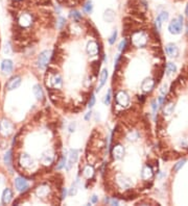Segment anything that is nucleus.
Masks as SVG:
<instances>
[{"mask_svg":"<svg viewBox=\"0 0 188 206\" xmlns=\"http://www.w3.org/2000/svg\"><path fill=\"white\" fill-rule=\"evenodd\" d=\"M14 131V125L8 120L3 119L0 122V133L3 136H9Z\"/></svg>","mask_w":188,"mask_h":206,"instance_id":"nucleus-3","label":"nucleus"},{"mask_svg":"<svg viewBox=\"0 0 188 206\" xmlns=\"http://www.w3.org/2000/svg\"><path fill=\"white\" fill-rule=\"evenodd\" d=\"M77 158H79V150H71L70 151V155H69V161H68V165L66 166L67 170H70V168L72 166L73 163L76 162Z\"/></svg>","mask_w":188,"mask_h":206,"instance_id":"nucleus-17","label":"nucleus"},{"mask_svg":"<svg viewBox=\"0 0 188 206\" xmlns=\"http://www.w3.org/2000/svg\"><path fill=\"white\" fill-rule=\"evenodd\" d=\"M87 53L91 56H95L98 53V45L95 41H90L87 45Z\"/></svg>","mask_w":188,"mask_h":206,"instance_id":"nucleus-14","label":"nucleus"},{"mask_svg":"<svg viewBox=\"0 0 188 206\" xmlns=\"http://www.w3.org/2000/svg\"><path fill=\"white\" fill-rule=\"evenodd\" d=\"M158 18H159V20H160L162 23L165 22V21H167V20H168V13H167V12H162V13H160V14H159V16H158Z\"/></svg>","mask_w":188,"mask_h":206,"instance_id":"nucleus-31","label":"nucleus"},{"mask_svg":"<svg viewBox=\"0 0 188 206\" xmlns=\"http://www.w3.org/2000/svg\"><path fill=\"white\" fill-rule=\"evenodd\" d=\"M3 160H4V162L6 163V165H11V162H12V151H8L5 153Z\"/></svg>","mask_w":188,"mask_h":206,"instance_id":"nucleus-33","label":"nucleus"},{"mask_svg":"<svg viewBox=\"0 0 188 206\" xmlns=\"http://www.w3.org/2000/svg\"><path fill=\"white\" fill-rule=\"evenodd\" d=\"M141 177H142V179H144V180L151 179L152 177H153V169L148 166H144L143 170H142V172H141Z\"/></svg>","mask_w":188,"mask_h":206,"instance_id":"nucleus-22","label":"nucleus"},{"mask_svg":"<svg viewBox=\"0 0 188 206\" xmlns=\"http://www.w3.org/2000/svg\"><path fill=\"white\" fill-rule=\"evenodd\" d=\"M116 102L122 107H128L130 105V97L124 91H120L116 94Z\"/></svg>","mask_w":188,"mask_h":206,"instance_id":"nucleus-5","label":"nucleus"},{"mask_svg":"<svg viewBox=\"0 0 188 206\" xmlns=\"http://www.w3.org/2000/svg\"><path fill=\"white\" fill-rule=\"evenodd\" d=\"M107 78H108V71H107V69H103V70L102 71V74H100L99 87L96 89V92H98L103 86H105V83H106V81H107Z\"/></svg>","mask_w":188,"mask_h":206,"instance_id":"nucleus-23","label":"nucleus"},{"mask_svg":"<svg viewBox=\"0 0 188 206\" xmlns=\"http://www.w3.org/2000/svg\"><path fill=\"white\" fill-rule=\"evenodd\" d=\"M112 155L115 159H121L124 155V148L121 145H114L112 148Z\"/></svg>","mask_w":188,"mask_h":206,"instance_id":"nucleus-11","label":"nucleus"},{"mask_svg":"<svg viewBox=\"0 0 188 206\" xmlns=\"http://www.w3.org/2000/svg\"><path fill=\"white\" fill-rule=\"evenodd\" d=\"M65 165H66V157H65V156H63L62 159H61L60 163H59V165H58L57 169H58V170H61V169H62Z\"/></svg>","mask_w":188,"mask_h":206,"instance_id":"nucleus-37","label":"nucleus"},{"mask_svg":"<svg viewBox=\"0 0 188 206\" xmlns=\"http://www.w3.org/2000/svg\"><path fill=\"white\" fill-rule=\"evenodd\" d=\"M51 52L49 50H44L42 51L38 56V66L40 69H45L49 61Z\"/></svg>","mask_w":188,"mask_h":206,"instance_id":"nucleus-4","label":"nucleus"},{"mask_svg":"<svg viewBox=\"0 0 188 206\" xmlns=\"http://www.w3.org/2000/svg\"><path fill=\"white\" fill-rule=\"evenodd\" d=\"M116 182H117V185L119 186V188H124V189H129L132 186L131 179L126 178L122 175H119L118 177L116 178Z\"/></svg>","mask_w":188,"mask_h":206,"instance_id":"nucleus-9","label":"nucleus"},{"mask_svg":"<svg viewBox=\"0 0 188 206\" xmlns=\"http://www.w3.org/2000/svg\"><path fill=\"white\" fill-rule=\"evenodd\" d=\"M166 91H167V90H166V86H163V87H161V90H160V92H161L162 95H165V94H166Z\"/></svg>","mask_w":188,"mask_h":206,"instance_id":"nucleus-45","label":"nucleus"},{"mask_svg":"<svg viewBox=\"0 0 188 206\" xmlns=\"http://www.w3.org/2000/svg\"><path fill=\"white\" fill-rule=\"evenodd\" d=\"M118 203H119V202L117 200H115V199H114V200H112V202H111V204H113V205H118Z\"/></svg>","mask_w":188,"mask_h":206,"instance_id":"nucleus-48","label":"nucleus"},{"mask_svg":"<svg viewBox=\"0 0 188 206\" xmlns=\"http://www.w3.org/2000/svg\"><path fill=\"white\" fill-rule=\"evenodd\" d=\"M32 23V17L30 14L28 13H25V14H22L20 17H19L18 20V24L19 26H21L22 28H26L30 27Z\"/></svg>","mask_w":188,"mask_h":206,"instance_id":"nucleus-6","label":"nucleus"},{"mask_svg":"<svg viewBox=\"0 0 188 206\" xmlns=\"http://www.w3.org/2000/svg\"><path fill=\"white\" fill-rule=\"evenodd\" d=\"M83 9H84V12L87 13V14H91V13L93 12V4H92L91 0H88V1L83 5Z\"/></svg>","mask_w":188,"mask_h":206,"instance_id":"nucleus-27","label":"nucleus"},{"mask_svg":"<svg viewBox=\"0 0 188 206\" xmlns=\"http://www.w3.org/2000/svg\"><path fill=\"white\" fill-rule=\"evenodd\" d=\"M94 103H95V97H94L93 95H92V96L90 97V101H89V105L88 106L90 107V108H91V107L94 105Z\"/></svg>","mask_w":188,"mask_h":206,"instance_id":"nucleus-41","label":"nucleus"},{"mask_svg":"<svg viewBox=\"0 0 188 206\" xmlns=\"http://www.w3.org/2000/svg\"><path fill=\"white\" fill-rule=\"evenodd\" d=\"M128 139L130 140H132V142H135V140H137L139 139V133L137 131H133L128 135Z\"/></svg>","mask_w":188,"mask_h":206,"instance_id":"nucleus-32","label":"nucleus"},{"mask_svg":"<svg viewBox=\"0 0 188 206\" xmlns=\"http://www.w3.org/2000/svg\"><path fill=\"white\" fill-rule=\"evenodd\" d=\"M71 16H72L73 19H74V20H75L76 22H79V21H80V20L83 19L82 14H80L79 11H72V12H71Z\"/></svg>","mask_w":188,"mask_h":206,"instance_id":"nucleus-29","label":"nucleus"},{"mask_svg":"<svg viewBox=\"0 0 188 206\" xmlns=\"http://www.w3.org/2000/svg\"><path fill=\"white\" fill-rule=\"evenodd\" d=\"M110 102H111V90L108 91V94L106 95V98H105V104L106 105H109Z\"/></svg>","mask_w":188,"mask_h":206,"instance_id":"nucleus-36","label":"nucleus"},{"mask_svg":"<svg viewBox=\"0 0 188 206\" xmlns=\"http://www.w3.org/2000/svg\"><path fill=\"white\" fill-rule=\"evenodd\" d=\"M165 50H166L167 55H169L170 57H177L179 55V49L173 43L167 44L166 47H165Z\"/></svg>","mask_w":188,"mask_h":206,"instance_id":"nucleus-15","label":"nucleus"},{"mask_svg":"<svg viewBox=\"0 0 188 206\" xmlns=\"http://www.w3.org/2000/svg\"><path fill=\"white\" fill-rule=\"evenodd\" d=\"M83 175L85 176L87 179H90L94 175V169L92 166H87L83 171Z\"/></svg>","mask_w":188,"mask_h":206,"instance_id":"nucleus-25","label":"nucleus"},{"mask_svg":"<svg viewBox=\"0 0 188 206\" xmlns=\"http://www.w3.org/2000/svg\"><path fill=\"white\" fill-rule=\"evenodd\" d=\"M3 51H4L5 54H8L9 52H11V47H9V44H6V45H5L4 50H3Z\"/></svg>","mask_w":188,"mask_h":206,"instance_id":"nucleus-43","label":"nucleus"},{"mask_svg":"<svg viewBox=\"0 0 188 206\" xmlns=\"http://www.w3.org/2000/svg\"><path fill=\"white\" fill-rule=\"evenodd\" d=\"M91 202L92 203H97V202H98V197H97V196H92V198H91Z\"/></svg>","mask_w":188,"mask_h":206,"instance_id":"nucleus-44","label":"nucleus"},{"mask_svg":"<svg viewBox=\"0 0 188 206\" xmlns=\"http://www.w3.org/2000/svg\"><path fill=\"white\" fill-rule=\"evenodd\" d=\"M186 15H187V17H188V5H187V8H186Z\"/></svg>","mask_w":188,"mask_h":206,"instance_id":"nucleus-49","label":"nucleus"},{"mask_svg":"<svg viewBox=\"0 0 188 206\" xmlns=\"http://www.w3.org/2000/svg\"><path fill=\"white\" fill-rule=\"evenodd\" d=\"M176 70H177V67H176V65H174V64L168 63L166 65V72H167L168 75L171 74V73H174V72H176Z\"/></svg>","mask_w":188,"mask_h":206,"instance_id":"nucleus-28","label":"nucleus"},{"mask_svg":"<svg viewBox=\"0 0 188 206\" xmlns=\"http://www.w3.org/2000/svg\"><path fill=\"white\" fill-rule=\"evenodd\" d=\"M181 146L184 147V148H187L188 147V139H183L182 140H181Z\"/></svg>","mask_w":188,"mask_h":206,"instance_id":"nucleus-42","label":"nucleus"},{"mask_svg":"<svg viewBox=\"0 0 188 206\" xmlns=\"http://www.w3.org/2000/svg\"><path fill=\"white\" fill-rule=\"evenodd\" d=\"M174 109V104L173 102H169L164 106L163 113H164V114H166V116H169V114H173Z\"/></svg>","mask_w":188,"mask_h":206,"instance_id":"nucleus-26","label":"nucleus"},{"mask_svg":"<svg viewBox=\"0 0 188 206\" xmlns=\"http://www.w3.org/2000/svg\"><path fill=\"white\" fill-rule=\"evenodd\" d=\"M185 162H186V159H182V160H180V161H178L176 165H174V172L179 171V170L182 168L184 165H185Z\"/></svg>","mask_w":188,"mask_h":206,"instance_id":"nucleus-30","label":"nucleus"},{"mask_svg":"<svg viewBox=\"0 0 188 206\" xmlns=\"http://www.w3.org/2000/svg\"><path fill=\"white\" fill-rule=\"evenodd\" d=\"M14 69V65L11 60H4L1 63V70L4 74H9Z\"/></svg>","mask_w":188,"mask_h":206,"instance_id":"nucleus-16","label":"nucleus"},{"mask_svg":"<svg viewBox=\"0 0 188 206\" xmlns=\"http://www.w3.org/2000/svg\"><path fill=\"white\" fill-rule=\"evenodd\" d=\"M183 29V17L179 16L176 19H174L173 21L168 25V30L171 34H179L182 32Z\"/></svg>","mask_w":188,"mask_h":206,"instance_id":"nucleus-2","label":"nucleus"},{"mask_svg":"<svg viewBox=\"0 0 188 206\" xmlns=\"http://www.w3.org/2000/svg\"><path fill=\"white\" fill-rule=\"evenodd\" d=\"M155 81L152 78H145L141 83V90L143 93H148L154 89Z\"/></svg>","mask_w":188,"mask_h":206,"instance_id":"nucleus-13","label":"nucleus"},{"mask_svg":"<svg viewBox=\"0 0 188 206\" xmlns=\"http://www.w3.org/2000/svg\"><path fill=\"white\" fill-rule=\"evenodd\" d=\"M32 92H34V95L38 100H42L44 98L43 90H42V87L39 86V84H36V86L34 87V89H32Z\"/></svg>","mask_w":188,"mask_h":206,"instance_id":"nucleus-24","label":"nucleus"},{"mask_svg":"<svg viewBox=\"0 0 188 206\" xmlns=\"http://www.w3.org/2000/svg\"><path fill=\"white\" fill-rule=\"evenodd\" d=\"M36 194H37L38 197H41V198H44L48 196L49 194V188L47 185H40L39 188L36 189Z\"/></svg>","mask_w":188,"mask_h":206,"instance_id":"nucleus-20","label":"nucleus"},{"mask_svg":"<svg viewBox=\"0 0 188 206\" xmlns=\"http://www.w3.org/2000/svg\"><path fill=\"white\" fill-rule=\"evenodd\" d=\"M75 127H76V124L75 122H72L69 125V128H68V130H69V132H74L75 131Z\"/></svg>","mask_w":188,"mask_h":206,"instance_id":"nucleus-40","label":"nucleus"},{"mask_svg":"<svg viewBox=\"0 0 188 206\" xmlns=\"http://www.w3.org/2000/svg\"><path fill=\"white\" fill-rule=\"evenodd\" d=\"M116 38H117V31L116 30H114L113 31V34L110 37V39H109V43L110 44H114L115 43V41H116Z\"/></svg>","mask_w":188,"mask_h":206,"instance_id":"nucleus-34","label":"nucleus"},{"mask_svg":"<svg viewBox=\"0 0 188 206\" xmlns=\"http://www.w3.org/2000/svg\"><path fill=\"white\" fill-rule=\"evenodd\" d=\"M20 84H21V78L19 76H14L8 81L6 89H8V91H13L15 89H18L20 87Z\"/></svg>","mask_w":188,"mask_h":206,"instance_id":"nucleus-10","label":"nucleus"},{"mask_svg":"<svg viewBox=\"0 0 188 206\" xmlns=\"http://www.w3.org/2000/svg\"><path fill=\"white\" fill-rule=\"evenodd\" d=\"M15 186L19 192L23 193L28 188V183L24 178L18 177V178H16V180H15Z\"/></svg>","mask_w":188,"mask_h":206,"instance_id":"nucleus-12","label":"nucleus"},{"mask_svg":"<svg viewBox=\"0 0 188 206\" xmlns=\"http://www.w3.org/2000/svg\"><path fill=\"white\" fill-rule=\"evenodd\" d=\"M13 198V193L9 188H5L2 193V197H1V201L3 204H8L11 202Z\"/></svg>","mask_w":188,"mask_h":206,"instance_id":"nucleus-21","label":"nucleus"},{"mask_svg":"<svg viewBox=\"0 0 188 206\" xmlns=\"http://www.w3.org/2000/svg\"><path fill=\"white\" fill-rule=\"evenodd\" d=\"M132 44L136 47H144L147 44V35L143 31H136L132 35Z\"/></svg>","mask_w":188,"mask_h":206,"instance_id":"nucleus-1","label":"nucleus"},{"mask_svg":"<svg viewBox=\"0 0 188 206\" xmlns=\"http://www.w3.org/2000/svg\"><path fill=\"white\" fill-rule=\"evenodd\" d=\"M50 86H53V87H56V89H61L63 86L62 77L58 74H54L50 79Z\"/></svg>","mask_w":188,"mask_h":206,"instance_id":"nucleus-18","label":"nucleus"},{"mask_svg":"<svg viewBox=\"0 0 188 206\" xmlns=\"http://www.w3.org/2000/svg\"><path fill=\"white\" fill-rule=\"evenodd\" d=\"M102 18H103V20H105L106 22L112 23L113 21H114V19H115V12L113 11V9H111V8L106 9L105 13H103Z\"/></svg>","mask_w":188,"mask_h":206,"instance_id":"nucleus-19","label":"nucleus"},{"mask_svg":"<svg viewBox=\"0 0 188 206\" xmlns=\"http://www.w3.org/2000/svg\"><path fill=\"white\" fill-rule=\"evenodd\" d=\"M53 159H54V154L50 150H46L45 152L42 153L41 155V158H40V161L42 165L44 166H50L51 163L53 162Z\"/></svg>","mask_w":188,"mask_h":206,"instance_id":"nucleus-7","label":"nucleus"},{"mask_svg":"<svg viewBox=\"0 0 188 206\" xmlns=\"http://www.w3.org/2000/svg\"><path fill=\"white\" fill-rule=\"evenodd\" d=\"M19 165L23 169H28L32 166V159L30 155L24 153V154H21L19 156Z\"/></svg>","mask_w":188,"mask_h":206,"instance_id":"nucleus-8","label":"nucleus"},{"mask_svg":"<svg viewBox=\"0 0 188 206\" xmlns=\"http://www.w3.org/2000/svg\"><path fill=\"white\" fill-rule=\"evenodd\" d=\"M15 1H21V0H15Z\"/></svg>","mask_w":188,"mask_h":206,"instance_id":"nucleus-50","label":"nucleus"},{"mask_svg":"<svg viewBox=\"0 0 188 206\" xmlns=\"http://www.w3.org/2000/svg\"><path fill=\"white\" fill-rule=\"evenodd\" d=\"M90 118H91V112L88 113V114H86V116H85V120H86V121H89V120H90Z\"/></svg>","mask_w":188,"mask_h":206,"instance_id":"nucleus-47","label":"nucleus"},{"mask_svg":"<svg viewBox=\"0 0 188 206\" xmlns=\"http://www.w3.org/2000/svg\"><path fill=\"white\" fill-rule=\"evenodd\" d=\"M66 194H67L66 188H63V189H62V199H64L65 197H66Z\"/></svg>","mask_w":188,"mask_h":206,"instance_id":"nucleus-46","label":"nucleus"},{"mask_svg":"<svg viewBox=\"0 0 188 206\" xmlns=\"http://www.w3.org/2000/svg\"><path fill=\"white\" fill-rule=\"evenodd\" d=\"M125 47H126V39H124V41H121V43L119 44V46H118V49L120 51H122V50H124Z\"/></svg>","mask_w":188,"mask_h":206,"instance_id":"nucleus-38","label":"nucleus"},{"mask_svg":"<svg viewBox=\"0 0 188 206\" xmlns=\"http://www.w3.org/2000/svg\"><path fill=\"white\" fill-rule=\"evenodd\" d=\"M65 22H66V20H65V18H63V17H59V19H58V28H62L63 26L65 25Z\"/></svg>","mask_w":188,"mask_h":206,"instance_id":"nucleus-35","label":"nucleus"},{"mask_svg":"<svg viewBox=\"0 0 188 206\" xmlns=\"http://www.w3.org/2000/svg\"><path fill=\"white\" fill-rule=\"evenodd\" d=\"M76 193H77V188H76V186L74 185V186H72V188H71L70 192H69V195L71 196V197H73V196L76 195Z\"/></svg>","mask_w":188,"mask_h":206,"instance_id":"nucleus-39","label":"nucleus"}]
</instances>
